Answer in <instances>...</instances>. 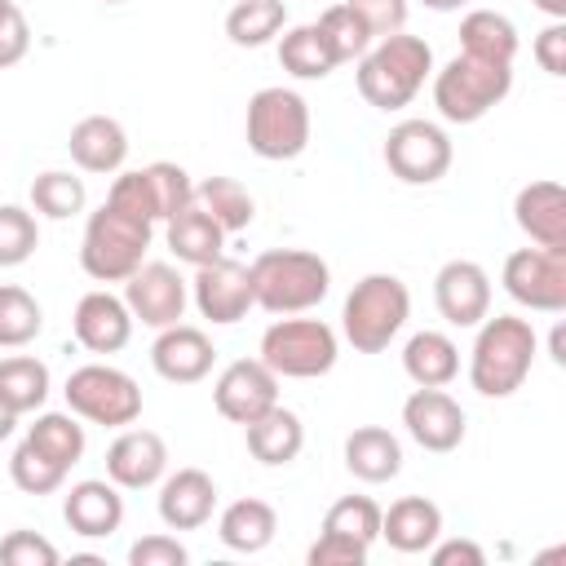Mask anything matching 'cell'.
<instances>
[{"label": "cell", "instance_id": "6da1fadb", "mask_svg": "<svg viewBox=\"0 0 566 566\" xmlns=\"http://www.w3.org/2000/svg\"><path fill=\"white\" fill-rule=\"evenodd\" d=\"M433 75V49L420 35L394 31L371 40V49L358 57V93L367 106L376 111H402L411 106V97L424 88V80Z\"/></svg>", "mask_w": 566, "mask_h": 566}, {"label": "cell", "instance_id": "7a4b0ae2", "mask_svg": "<svg viewBox=\"0 0 566 566\" xmlns=\"http://www.w3.org/2000/svg\"><path fill=\"white\" fill-rule=\"evenodd\" d=\"M539 336L526 318L517 314H486L478 323V340L469 349V385L482 398H509L526 385L531 363H535Z\"/></svg>", "mask_w": 566, "mask_h": 566}, {"label": "cell", "instance_id": "3957f363", "mask_svg": "<svg viewBox=\"0 0 566 566\" xmlns=\"http://www.w3.org/2000/svg\"><path fill=\"white\" fill-rule=\"evenodd\" d=\"M248 270H252V296L270 314H305L332 292L327 261L305 248H270Z\"/></svg>", "mask_w": 566, "mask_h": 566}, {"label": "cell", "instance_id": "277c9868", "mask_svg": "<svg viewBox=\"0 0 566 566\" xmlns=\"http://www.w3.org/2000/svg\"><path fill=\"white\" fill-rule=\"evenodd\" d=\"M150 234H155V221H146L137 212H124L115 203H102L88 217L84 239H80V265H84V274L97 279V283H124L146 261Z\"/></svg>", "mask_w": 566, "mask_h": 566}, {"label": "cell", "instance_id": "5b68a950", "mask_svg": "<svg viewBox=\"0 0 566 566\" xmlns=\"http://www.w3.org/2000/svg\"><path fill=\"white\" fill-rule=\"evenodd\" d=\"M411 314V292L398 274H367L354 283L340 310V332L358 354H380L402 332Z\"/></svg>", "mask_w": 566, "mask_h": 566}, {"label": "cell", "instance_id": "8992f818", "mask_svg": "<svg viewBox=\"0 0 566 566\" xmlns=\"http://www.w3.org/2000/svg\"><path fill=\"white\" fill-rule=\"evenodd\" d=\"M513 88L509 62H486L455 53L442 71H433V106L447 124H478L486 111H495Z\"/></svg>", "mask_w": 566, "mask_h": 566}, {"label": "cell", "instance_id": "52a82bcc", "mask_svg": "<svg viewBox=\"0 0 566 566\" xmlns=\"http://www.w3.org/2000/svg\"><path fill=\"white\" fill-rule=\"evenodd\" d=\"M243 133H248L252 155H261V159H270V164L296 159L310 146V102L283 84L256 88L248 97Z\"/></svg>", "mask_w": 566, "mask_h": 566}, {"label": "cell", "instance_id": "ba28073f", "mask_svg": "<svg viewBox=\"0 0 566 566\" xmlns=\"http://www.w3.org/2000/svg\"><path fill=\"white\" fill-rule=\"evenodd\" d=\"M336 354H340V340H336V332L323 318H292V314H283V318H274L261 332V363L274 376H287V380L327 376L336 367Z\"/></svg>", "mask_w": 566, "mask_h": 566}, {"label": "cell", "instance_id": "9c48e42d", "mask_svg": "<svg viewBox=\"0 0 566 566\" xmlns=\"http://www.w3.org/2000/svg\"><path fill=\"white\" fill-rule=\"evenodd\" d=\"M66 407L88 420V424H106V429H124L142 416V389L128 371L111 367V363H84L66 376Z\"/></svg>", "mask_w": 566, "mask_h": 566}, {"label": "cell", "instance_id": "30bf717a", "mask_svg": "<svg viewBox=\"0 0 566 566\" xmlns=\"http://www.w3.org/2000/svg\"><path fill=\"white\" fill-rule=\"evenodd\" d=\"M451 159H455L451 137L433 119H402L385 137V164L407 186H433L438 177H447Z\"/></svg>", "mask_w": 566, "mask_h": 566}, {"label": "cell", "instance_id": "8fae6325", "mask_svg": "<svg viewBox=\"0 0 566 566\" xmlns=\"http://www.w3.org/2000/svg\"><path fill=\"white\" fill-rule=\"evenodd\" d=\"M500 283L517 305L539 310V314H562L566 310V252L517 248L504 256Z\"/></svg>", "mask_w": 566, "mask_h": 566}, {"label": "cell", "instance_id": "7c38bea8", "mask_svg": "<svg viewBox=\"0 0 566 566\" xmlns=\"http://www.w3.org/2000/svg\"><path fill=\"white\" fill-rule=\"evenodd\" d=\"M186 301H190L186 279H181L172 265H164V261H142V265L124 279V305L133 310V323L142 318V323L155 327V332L181 323Z\"/></svg>", "mask_w": 566, "mask_h": 566}, {"label": "cell", "instance_id": "4fadbf2b", "mask_svg": "<svg viewBox=\"0 0 566 566\" xmlns=\"http://www.w3.org/2000/svg\"><path fill=\"white\" fill-rule=\"evenodd\" d=\"M190 296H195V310L217 323V327H230L239 323L256 296H252V270L230 261V256H217L208 265H195V283H190Z\"/></svg>", "mask_w": 566, "mask_h": 566}, {"label": "cell", "instance_id": "5bb4252c", "mask_svg": "<svg viewBox=\"0 0 566 566\" xmlns=\"http://www.w3.org/2000/svg\"><path fill=\"white\" fill-rule=\"evenodd\" d=\"M212 402L230 424H248V420H256L261 411H270L279 402V376L261 358H234L217 376Z\"/></svg>", "mask_w": 566, "mask_h": 566}, {"label": "cell", "instance_id": "9a60e30c", "mask_svg": "<svg viewBox=\"0 0 566 566\" xmlns=\"http://www.w3.org/2000/svg\"><path fill=\"white\" fill-rule=\"evenodd\" d=\"M433 305L451 327H478L491 314V274L478 261H447L433 274Z\"/></svg>", "mask_w": 566, "mask_h": 566}, {"label": "cell", "instance_id": "2e32d148", "mask_svg": "<svg viewBox=\"0 0 566 566\" xmlns=\"http://www.w3.org/2000/svg\"><path fill=\"white\" fill-rule=\"evenodd\" d=\"M402 424L416 447L438 451V455H447L464 442V407L447 389L416 385V394H407V402H402Z\"/></svg>", "mask_w": 566, "mask_h": 566}, {"label": "cell", "instance_id": "e0dca14e", "mask_svg": "<svg viewBox=\"0 0 566 566\" xmlns=\"http://www.w3.org/2000/svg\"><path fill=\"white\" fill-rule=\"evenodd\" d=\"M168 473V447L155 429H128L106 447V478L119 491H146L155 482H164Z\"/></svg>", "mask_w": 566, "mask_h": 566}, {"label": "cell", "instance_id": "ac0fdd59", "mask_svg": "<svg viewBox=\"0 0 566 566\" xmlns=\"http://www.w3.org/2000/svg\"><path fill=\"white\" fill-rule=\"evenodd\" d=\"M71 327H75V340L88 354H119L133 340V310L124 305V296L97 287V292L80 296V305L71 314Z\"/></svg>", "mask_w": 566, "mask_h": 566}, {"label": "cell", "instance_id": "d6986e66", "mask_svg": "<svg viewBox=\"0 0 566 566\" xmlns=\"http://www.w3.org/2000/svg\"><path fill=\"white\" fill-rule=\"evenodd\" d=\"M217 363V349L208 340V332L190 327V323H172L159 327L155 345H150V367L168 380V385H199Z\"/></svg>", "mask_w": 566, "mask_h": 566}, {"label": "cell", "instance_id": "ffe728a7", "mask_svg": "<svg viewBox=\"0 0 566 566\" xmlns=\"http://www.w3.org/2000/svg\"><path fill=\"white\" fill-rule=\"evenodd\" d=\"M513 221L517 230L544 248V252H566V190L557 181H531L513 199Z\"/></svg>", "mask_w": 566, "mask_h": 566}, {"label": "cell", "instance_id": "44dd1931", "mask_svg": "<svg viewBox=\"0 0 566 566\" xmlns=\"http://www.w3.org/2000/svg\"><path fill=\"white\" fill-rule=\"evenodd\" d=\"M62 517H66V526H71L75 535H84V539H106V535H115L119 522H124V495H119V486H115L111 478H84V482H75V486L66 491Z\"/></svg>", "mask_w": 566, "mask_h": 566}, {"label": "cell", "instance_id": "7402d4cb", "mask_svg": "<svg viewBox=\"0 0 566 566\" xmlns=\"http://www.w3.org/2000/svg\"><path fill=\"white\" fill-rule=\"evenodd\" d=\"M217 509V482L203 469H177L159 486V522L168 531H199Z\"/></svg>", "mask_w": 566, "mask_h": 566}, {"label": "cell", "instance_id": "603a6c76", "mask_svg": "<svg viewBox=\"0 0 566 566\" xmlns=\"http://www.w3.org/2000/svg\"><path fill=\"white\" fill-rule=\"evenodd\" d=\"M66 150H71V159L84 168V172H119L124 168V159H128V133H124V124L119 119H111V115H84L75 128H71V137H66Z\"/></svg>", "mask_w": 566, "mask_h": 566}, {"label": "cell", "instance_id": "cb8c5ba5", "mask_svg": "<svg viewBox=\"0 0 566 566\" xmlns=\"http://www.w3.org/2000/svg\"><path fill=\"white\" fill-rule=\"evenodd\" d=\"M442 535V509L424 495H402L389 509H380V539L398 553H429V544Z\"/></svg>", "mask_w": 566, "mask_h": 566}, {"label": "cell", "instance_id": "d4e9b609", "mask_svg": "<svg viewBox=\"0 0 566 566\" xmlns=\"http://www.w3.org/2000/svg\"><path fill=\"white\" fill-rule=\"evenodd\" d=\"M345 469L358 478V482H389L402 473V442L380 429V424H358L349 438H345Z\"/></svg>", "mask_w": 566, "mask_h": 566}, {"label": "cell", "instance_id": "484cf974", "mask_svg": "<svg viewBox=\"0 0 566 566\" xmlns=\"http://www.w3.org/2000/svg\"><path fill=\"white\" fill-rule=\"evenodd\" d=\"M243 433H248V451H252V460H261V464H292L296 455H301V447H305V424H301V416L296 411H287V407H270V411H261L256 420H248L243 424Z\"/></svg>", "mask_w": 566, "mask_h": 566}, {"label": "cell", "instance_id": "4316f807", "mask_svg": "<svg viewBox=\"0 0 566 566\" xmlns=\"http://www.w3.org/2000/svg\"><path fill=\"white\" fill-rule=\"evenodd\" d=\"M402 371L420 389H447L460 376V349L447 332H416L402 345Z\"/></svg>", "mask_w": 566, "mask_h": 566}, {"label": "cell", "instance_id": "83f0119b", "mask_svg": "<svg viewBox=\"0 0 566 566\" xmlns=\"http://www.w3.org/2000/svg\"><path fill=\"white\" fill-rule=\"evenodd\" d=\"M279 531V513L274 504L248 495V500H234L221 509L217 517V539L230 548V553H261Z\"/></svg>", "mask_w": 566, "mask_h": 566}, {"label": "cell", "instance_id": "f1b7e54d", "mask_svg": "<svg viewBox=\"0 0 566 566\" xmlns=\"http://www.w3.org/2000/svg\"><path fill=\"white\" fill-rule=\"evenodd\" d=\"M164 226H168V248H172L177 261H186V265H208V261L226 256V230H221L199 203L181 208V212L168 217Z\"/></svg>", "mask_w": 566, "mask_h": 566}, {"label": "cell", "instance_id": "f546056e", "mask_svg": "<svg viewBox=\"0 0 566 566\" xmlns=\"http://www.w3.org/2000/svg\"><path fill=\"white\" fill-rule=\"evenodd\" d=\"M460 53L513 66V57H517V27L504 13H495V9H473L460 22Z\"/></svg>", "mask_w": 566, "mask_h": 566}, {"label": "cell", "instance_id": "4dcf8cb0", "mask_svg": "<svg viewBox=\"0 0 566 566\" xmlns=\"http://www.w3.org/2000/svg\"><path fill=\"white\" fill-rule=\"evenodd\" d=\"M279 62H283V71L296 75V80H327V75L340 66L336 53H332V44H327V35L318 31V22H301V27L283 31V40H279Z\"/></svg>", "mask_w": 566, "mask_h": 566}, {"label": "cell", "instance_id": "1f68e13d", "mask_svg": "<svg viewBox=\"0 0 566 566\" xmlns=\"http://www.w3.org/2000/svg\"><path fill=\"white\" fill-rule=\"evenodd\" d=\"M49 398V367L35 354H9L0 358V402L13 416L40 411Z\"/></svg>", "mask_w": 566, "mask_h": 566}, {"label": "cell", "instance_id": "d6a6232c", "mask_svg": "<svg viewBox=\"0 0 566 566\" xmlns=\"http://www.w3.org/2000/svg\"><path fill=\"white\" fill-rule=\"evenodd\" d=\"M195 203H199L226 234L248 230L252 217H256V203H252L248 186H239L234 177H203V181L195 186Z\"/></svg>", "mask_w": 566, "mask_h": 566}, {"label": "cell", "instance_id": "836d02e7", "mask_svg": "<svg viewBox=\"0 0 566 566\" xmlns=\"http://www.w3.org/2000/svg\"><path fill=\"white\" fill-rule=\"evenodd\" d=\"M27 442H35V447H40L49 460H57L66 473H71V464L84 460V447H88L84 424L75 420V411H44V416H35V420L27 424Z\"/></svg>", "mask_w": 566, "mask_h": 566}, {"label": "cell", "instance_id": "e575fe53", "mask_svg": "<svg viewBox=\"0 0 566 566\" xmlns=\"http://www.w3.org/2000/svg\"><path fill=\"white\" fill-rule=\"evenodd\" d=\"M287 27V4L283 0H239L226 13V35L239 49H261Z\"/></svg>", "mask_w": 566, "mask_h": 566}, {"label": "cell", "instance_id": "d590c367", "mask_svg": "<svg viewBox=\"0 0 566 566\" xmlns=\"http://www.w3.org/2000/svg\"><path fill=\"white\" fill-rule=\"evenodd\" d=\"M40 332H44L40 301L18 283H0V349H22Z\"/></svg>", "mask_w": 566, "mask_h": 566}, {"label": "cell", "instance_id": "8d00e7d4", "mask_svg": "<svg viewBox=\"0 0 566 566\" xmlns=\"http://www.w3.org/2000/svg\"><path fill=\"white\" fill-rule=\"evenodd\" d=\"M84 203H88V190H84V177H75V172L49 168L31 181V208L49 221H66V217L84 212Z\"/></svg>", "mask_w": 566, "mask_h": 566}, {"label": "cell", "instance_id": "74e56055", "mask_svg": "<svg viewBox=\"0 0 566 566\" xmlns=\"http://www.w3.org/2000/svg\"><path fill=\"white\" fill-rule=\"evenodd\" d=\"M142 177H146V190H150V203H155V221H168V217H177L181 208L195 203V181L181 164L155 159V164L142 168Z\"/></svg>", "mask_w": 566, "mask_h": 566}, {"label": "cell", "instance_id": "f35d334b", "mask_svg": "<svg viewBox=\"0 0 566 566\" xmlns=\"http://www.w3.org/2000/svg\"><path fill=\"white\" fill-rule=\"evenodd\" d=\"M323 531L327 535H345V539H358V544H376L380 539V504L371 495H340L327 517H323Z\"/></svg>", "mask_w": 566, "mask_h": 566}, {"label": "cell", "instance_id": "ab89813d", "mask_svg": "<svg viewBox=\"0 0 566 566\" xmlns=\"http://www.w3.org/2000/svg\"><path fill=\"white\" fill-rule=\"evenodd\" d=\"M9 478H13V486L18 491H27V495H53L62 482H66V469L57 464V460H49L35 442H18L13 447V455H9Z\"/></svg>", "mask_w": 566, "mask_h": 566}, {"label": "cell", "instance_id": "60d3db41", "mask_svg": "<svg viewBox=\"0 0 566 566\" xmlns=\"http://www.w3.org/2000/svg\"><path fill=\"white\" fill-rule=\"evenodd\" d=\"M318 31L327 35L336 62H354V57H363V53L371 49V31H367V22H363L345 0H340V4H327V9L318 13Z\"/></svg>", "mask_w": 566, "mask_h": 566}, {"label": "cell", "instance_id": "b9f144b4", "mask_svg": "<svg viewBox=\"0 0 566 566\" xmlns=\"http://www.w3.org/2000/svg\"><path fill=\"white\" fill-rule=\"evenodd\" d=\"M35 248H40L35 212H27L18 203H0V270H13L22 261H31Z\"/></svg>", "mask_w": 566, "mask_h": 566}, {"label": "cell", "instance_id": "7bdbcfd3", "mask_svg": "<svg viewBox=\"0 0 566 566\" xmlns=\"http://www.w3.org/2000/svg\"><path fill=\"white\" fill-rule=\"evenodd\" d=\"M0 562L4 566H57V548L35 531H9L0 539Z\"/></svg>", "mask_w": 566, "mask_h": 566}, {"label": "cell", "instance_id": "ee69618b", "mask_svg": "<svg viewBox=\"0 0 566 566\" xmlns=\"http://www.w3.org/2000/svg\"><path fill=\"white\" fill-rule=\"evenodd\" d=\"M31 49V27H27V13L13 4V0H0V71L4 66H18Z\"/></svg>", "mask_w": 566, "mask_h": 566}, {"label": "cell", "instance_id": "f6af8a7d", "mask_svg": "<svg viewBox=\"0 0 566 566\" xmlns=\"http://www.w3.org/2000/svg\"><path fill=\"white\" fill-rule=\"evenodd\" d=\"M190 553L177 535H142L128 548V566H186Z\"/></svg>", "mask_w": 566, "mask_h": 566}, {"label": "cell", "instance_id": "bcb514c9", "mask_svg": "<svg viewBox=\"0 0 566 566\" xmlns=\"http://www.w3.org/2000/svg\"><path fill=\"white\" fill-rule=\"evenodd\" d=\"M345 4L367 22L371 40L394 35V31H402V27H407V0H345Z\"/></svg>", "mask_w": 566, "mask_h": 566}, {"label": "cell", "instance_id": "7dc6e473", "mask_svg": "<svg viewBox=\"0 0 566 566\" xmlns=\"http://www.w3.org/2000/svg\"><path fill=\"white\" fill-rule=\"evenodd\" d=\"M305 562H310V566H363V562H367V544L345 539V535H327V531H323V535L310 544Z\"/></svg>", "mask_w": 566, "mask_h": 566}, {"label": "cell", "instance_id": "c3c4849f", "mask_svg": "<svg viewBox=\"0 0 566 566\" xmlns=\"http://www.w3.org/2000/svg\"><path fill=\"white\" fill-rule=\"evenodd\" d=\"M106 203H115V208H124V212H137V217L155 221V203H150V190H146V177H142V168H133V172H119V177L111 181V195H106Z\"/></svg>", "mask_w": 566, "mask_h": 566}, {"label": "cell", "instance_id": "681fc988", "mask_svg": "<svg viewBox=\"0 0 566 566\" xmlns=\"http://www.w3.org/2000/svg\"><path fill=\"white\" fill-rule=\"evenodd\" d=\"M531 53H535V62H539L548 75H566V22H548V27L535 35Z\"/></svg>", "mask_w": 566, "mask_h": 566}, {"label": "cell", "instance_id": "f907efd6", "mask_svg": "<svg viewBox=\"0 0 566 566\" xmlns=\"http://www.w3.org/2000/svg\"><path fill=\"white\" fill-rule=\"evenodd\" d=\"M429 557H433V566H486V553H482V544H473V539H433L429 544Z\"/></svg>", "mask_w": 566, "mask_h": 566}, {"label": "cell", "instance_id": "816d5d0a", "mask_svg": "<svg viewBox=\"0 0 566 566\" xmlns=\"http://www.w3.org/2000/svg\"><path fill=\"white\" fill-rule=\"evenodd\" d=\"M548 354H553L557 367H566V327H562V323H557L553 336H548Z\"/></svg>", "mask_w": 566, "mask_h": 566}, {"label": "cell", "instance_id": "f5cc1de1", "mask_svg": "<svg viewBox=\"0 0 566 566\" xmlns=\"http://www.w3.org/2000/svg\"><path fill=\"white\" fill-rule=\"evenodd\" d=\"M531 4H535L539 13H548L553 22H562V18H566V0H531Z\"/></svg>", "mask_w": 566, "mask_h": 566}, {"label": "cell", "instance_id": "db71d44e", "mask_svg": "<svg viewBox=\"0 0 566 566\" xmlns=\"http://www.w3.org/2000/svg\"><path fill=\"white\" fill-rule=\"evenodd\" d=\"M13 424H18V416H13V411H9L4 402H0V442H4L9 433H13Z\"/></svg>", "mask_w": 566, "mask_h": 566}, {"label": "cell", "instance_id": "11a10c76", "mask_svg": "<svg viewBox=\"0 0 566 566\" xmlns=\"http://www.w3.org/2000/svg\"><path fill=\"white\" fill-rule=\"evenodd\" d=\"M460 4H469V0H424V9H433V13H451Z\"/></svg>", "mask_w": 566, "mask_h": 566}, {"label": "cell", "instance_id": "9f6ffc18", "mask_svg": "<svg viewBox=\"0 0 566 566\" xmlns=\"http://www.w3.org/2000/svg\"><path fill=\"white\" fill-rule=\"evenodd\" d=\"M106 4H124V0H106Z\"/></svg>", "mask_w": 566, "mask_h": 566}]
</instances>
